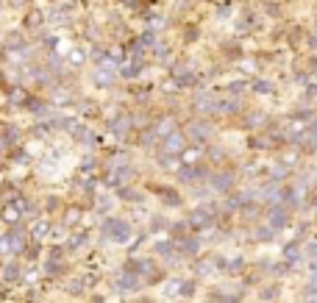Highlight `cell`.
Masks as SVG:
<instances>
[{
	"label": "cell",
	"instance_id": "6da1fadb",
	"mask_svg": "<svg viewBox=\"0 0 317 303\" xmlns=\"http://www.w3.org/2000/svg\"><path fill=\"white\" fill-rule=\"evenodd\" d=\"M25 200H12V203H0V223L9 228H17L23 223V214H25Z\"/></svg>",
	"mask_w": 317,
	"mask_h": 303
},
{
	"label": "cell",
	"instance_id": "7a4b0ae2",
	"mask_svg": "<svg viewBox=\"0 0 317 303\" xmlns=\"http://www.w3.org/2000/svg\"><path fill=\"white\" fill-rule=\"evenodd\" d=\"M48 234H50V220H48V217H42V220H36L34 228L28 231V239H34V242H42Z\"/></svg>",
	"mask_w": 317,
	"mask_h": 303
},
{
	"label": "cell",
	"instance_id": "3957f363",
	"mask_svg": "<svg viewBox=\"0 0 317 303\" xmlns=\"http://www.w3.org/2000/svg\"><path fill=\"white\" fill-rule=\"evenodd\" d=\"M61 217H64V226H72V223L78 220V209H72V206H70L64 214H61Z\"/></svg>",
	"mask_w": 317,
	"mask_h": 303
}]
</instances>
